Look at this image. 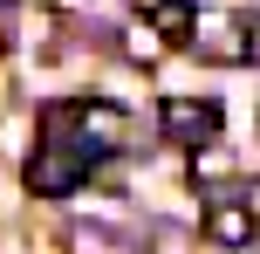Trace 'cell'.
<instances>
[{"mask_svg":"<svg viewBox=\"0 0 260 254\" xmlns=\"http://www.w3.org/2000/svg\"><path fill=\"white\" fill-rule=\"evenodd\" d=\"M157 124H165V137H171V145H185V151H206L212 137L226 131V110H219V96H165Z\"/></svg>","mask_w":260,"mask_h":254,"instance_id":"obj_1","label":"cell"},{"mask_svg":"<svg viewBox=\"0 0 260 254\" xmlns=\"http://www.w3.org/2000/svg\"><path fill=\"white\" fill-rule=\"evenodd\" d=\"M89 151H76V145H41L35 158H27V192H41V200H69V192L89 179Z\"/></svg>","mask_w":260,"mask_h":254,"instance_id":"obj_2","label":"cell"},{"mask_svg":"<svg viewBox=\"0 0 260 254\" xmlns=\"http://www.w3.org/2000/svg\"><path fill=\"white\" fill-rule=\"evenodd\" d=\"M206 241H212V247H247V241H253V206L212 200V206H206Z\"/></svg>","mask_w":260,"mask_h":254,"instance_id":"obj_3","label":"cell"},{"mask_svg":"<svg viewBox=\"0 0 260 254\" xmlns=\"http://www.w3.org/2000/svg\"><path fill=\"white\" fill-rule=\"evenodd\" d=\"M151 35L157 41H192L199 35V7L192 0H151Z\"/></svg>","mask_w":260,"mask_h":254,"instance_id":"obj_4","label":"cell"},{"mask_svg":"<svg viewBox=\"0 0 260 254\" xmlns=\"http://www.w3.org/2000/svg\"><path fill=\"white\" fill-rule=\"evenodd\" d=\"M123 48H130V62H137V69H151V62H157V48H165V41L151 35V21H130V35H123Z\"/></svg>","mask_w":260,"mask_h":254,"instance_id":"obj_5","label":"cell"}]
</instances>
